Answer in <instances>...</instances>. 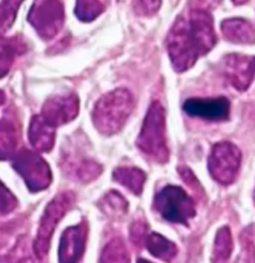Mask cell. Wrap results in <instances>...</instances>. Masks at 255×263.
Listing matches in <instances>:
<instances>
[{
	"label": "cell",
	"mask_w": 255,
	"mask_h": 263,
	"mask_svg": "<svg viewBox=\"0 0 255 263\" xmlns=\"http://www.w3.org/2000/svg\"><path fill=\"white\" fill-rule=\"evenodd\" d=\"M161 2L162 0H134V11L139 16H153L159 11Z\"/></svg>",
	"instance_id": "25"
},
{
	"label": "cell",
	"mask_w": 255,
	"mask_h": 263,
	"mask_svg": "<svg viewBox=\"0 0 255 263\" xmlns=\"http://www.w3.org/2000/svg\"><path fill=\"white\" fill-rule=\"evenodd\" d=\"M128 201L120 193L111 191L100 201V209L111 217H122L127 214Z\"/></svg>",
	"instance_id": "20"
},
{
	"label": "cell",
	"mask_w": 255,
	"mask_h": 263,
	"mask_svg": "<svg viewBox=\"0 0 255 263\" xmlns=\"http://www.w3.org/2000/svg\"><path fill=\"white\" fill-rule=\"evenodd\" d=\"M154 205L160 215L170 222L188 224L195 215L194 202L179 186L167 185L155 196Z\"/></svg>",
	"instance_id": "5"
},
{
	"label": "cell",
	"mask_w": 255,
	"mask_h": 263,
	"mask_svg": "<svg viewBox=\"0 0 255 263\" xmlns=\"http://www.w3.org/2000/svg\"><path fill=\"white\" fill-rule=\"evenodd\" d=\"M145 246L152 255L166 262H172L177 255V247L157 232H153L145 238Z\"/></svg>",
	"instance_id": "18"
},
{
	"label": "cell",
	"mask_w": 255,
	"mask_h": 263,
	"mask_svg": "<svg viewBox=\"0 0 255 263\" xmlns=\"http://www.w3.org/2000/svg\"><path fill=\"white\" fill-rule=\"evenodd\" d=\"M248 0H232L233 4L235 5H242V4H245Z\"/></svg>",
	"instance_id": "30"
},
{
	"label": "cell",
	"mask_w": 255,
	"mask_h": 263,
	"mask_svg": "<svg viewBox=\"0 0 255 263\" xmlns=\"http://www.w3.org/2000/svg\"><path fill=\"white\" fill-rule=\"evenodd\" d=\"M88 230L85 223L70 227L61 236L59 263H79L86 247Z\"/></svg>",
	"instance_id": "12"
},
{
	"label": "cell",
	"mask_w": 255,
	"mask_h": 263,
	"mask_svg": "<svg viewBox=\"0 0 255 263\" xmlns=\"http://www.w3.org/2000/svg\"><path fill=\"white\" fill-rule=\"evenodd\" d=\"M102 173V166L96 162L84 160L76 168V177L79 181L89 182L98 178Z\"/></svg>",
	"instance_id": "24"
},
{
	"label": "cell",
	"mask_w": 255,
	"mask_h": 263,
	"mask_svg": "<svg viewBox=\"0 0 255 263\" xmlns=\"http://www.w3.org/2000/svg\"><path fill=\"white\" fill-rule=\"evenodd\" d=\"M4 101H5V95H4L3 91L0 90V106L4 103Z\"/></svg>",
	"instance_id": "31"
},
{
	"label": "cell",
	"mask_w": 255,
	"mask_h": 263,
	"mask_svg": "<svg viewBox=\"0 0 255 263\" xmlns=\"http://www.w3.org/2000/svg\"><path fill=\"white\" fill-rule=\"evenodd\" d=\"M184 111L191 117L207 121H226L229 118L230 103L225 97L217 98H191L183 105Z\"/></svg>",
	"instance_id": "11"
},
{
	"label": "cell",
	"mask_w": 255,
	"mask_h": 263,
	"mask_svg": "<svg viewBox=\"0 0 255 263\" xmlns=\"http://www.w3.org/2000/svg\"><path fill=\"white\" fill-rule=\"evenodd\" d=\"M148 231V226L143 220H136L130 229V236L133 243L137 247H141L145 240V233Z\"/></svg>",
	"instance_id": "27"
},
{
	"label": "cell",
	"mask_w": 255,
	"mask_h": 263,
	"mask_svg": "<svg viewBox=\"0 0 255 263\" xmlns=\"http://www.w3.org/2000/svg\"><path fill=\"white\" fill-rule=\"evenodd\" d=\"M254 200H255V192H254Z\"/></svg>",
	"instance_id": "33"
},
{
	"label": "cell",
	"mask_w": 255,
	"mask_h": 263,
	"mask_svg": "<svg viewBox=\"0 0 255 263\" xmlns=\"http://www.w3.org/2000/svg\"><path fill=\"white\" fill-rule=\"evenodd\" d=\"M232 251V237L229 228L223 227L218 230L213 246V262L226 261Z\"/></svg>",
	"instance_id": "21"
},
{
	"label": "cell",
	"mask_w": 255,
	"mask_h": 263,
	"mask_svg": "<svg viewBox=\"0 0 255 263\" xmlns=\"http://www.w3.org/2000/svg\"><path fill=\"white\" fill-rule=\"evenodd\" d=\"M17 206V198L10 190L0 181V215L12 213Z\"/></svg>",
	"instance_id": "26"
},
{
	"label": "cell",
	"mask_w": 255,
	"mask_h": 263,
	"mask_svg": "<svg viewBox=\"0 0 255 263\" xmlns=\"http://www.w3.org/2000/svg\"><path fill=\"white\" fill-rule=\"evenodd\" d=\"M27 19L43 40H51L63 27V3L61 0H34Z\"/></svg>",
	"instance_id": "6"
},
{
	"label": "cell",
	"mask_w": 255,
	"mask_h": 263,
	"mask_svg": "<svg viewBox=\"0 0 255 263\" xmlns=\"http://www.w3.org/2000/svg\"><path fill=\"white\" fill-rule=\"evenodd\" d=\"M24 0H2L0 2V33L9 29L15 21L17 11Z\"/></svg>",
	"instance_id": "23"
},
{
	"label": "cell",
	"mask_w": 255,
	"mask_h": 263,
	"mask_svg": "<svg viewBox=\"0 0 255 263\" xmlns=\"http://www.w3.org/2000/svg\"><path fill=\"white\" fill-rule=\"evenodd\" d=\"M113 179L120 184L126 186L135 195L140 196L143 192L147 176L142 170L132 166L117 167L113 172Z\"/></svg>",
	"instance_id": "17"
},
{
	"label": "cell",
	"mask_w": 255,
	"mask_h": 263,
	"mask_svg": "<svg viewBox=\"0 0 255 263\" xmlns=\"http://www.w3.org/2000/svg\"><path fill=\"white\" fill-rule=\"evenodd\" d=\"M76 197L73 192H62L54 197L46 206L41 216L37 235L33 245V251L40 260L48 254L54 230L64 215L74 205Z\"/></svg>",
	"instance_id": "4"
},
{
	"label": "cell",
	"mask_w": 255,
	"mask_h": 263,
	"mask_svg": "<svg viewBox=\"0 0 255 263\" xmlns=\"http://www.w3.org/2000/svg\"><path fill=\"white\" fill-rule=\"evenodd\" d=\"M25 49L26 45L20 38L0 36V79L8 74L16 57L22 55Z\"/></svg>",
	"instance_id": "15"
},
{
	"label": "cell",
	"mask_w": 255,
	"mask_h": 263,
	"mask_svg": "<svg viewBox=\"0 0 255 263\" xmlns=\"http://www.w3.org/2000/svg\"><path fill=\"white\" fill-rule=\"evenodd\" d=\"M99 263H130L127 247L121 238H114L103 248Z\"/></svg>",
	"instance_id": "19"
},
{
	"label": "cell",
	"mask_w": 255,
	"mask_h": 263,
	"mask_svg": "<svg viewBox=\"0 0 255 263\" xmlns=\"http://www.w3.org/2000/svg\"><path fill=\"white\" fill-rule=\"evenodd\" d=\"M223 70L225 78L233 88L240 92L246 91L254 78L255 56L228 54L223 58Z\"/></svg>",
	"instance_id": "9"
},
{
	"label": "cell",
	"mask_w": 255,
	"mask_h": 263,
	"mask_svg": "<svg viewBox=\"0 0 255 263\" xmlns=\"http://www.w3.org/2000/svg\"><path fill=\"white\" fill-rule=\"evenodd\" d=\"M223 37L235 44H254L255 29L250 22L242 18H228L221 24Z\"/></svg>",
	"instance_id": "14"
},
{
	"label": "cell",
	"mask_w": 255,
	"mask_h": 263,
	"mask_svg": "<svg viewBox=\"0 0 255 263\" xmlns=\"http://www.w3.org/2000/svg\"><path fill=\"white\" fill-rule=\"evenodd\" d=\"M12 166L31 193L44 191L51 184V168L47 162L37 153L28 149L19 152L13 158Z\"/></svg>",
	"instance_id": "7"
},
{
	"label": "cell",
	"mask_w": 255,
	"mask_h": 263,
	"mask_svg": "<svg viewBox=\"0 0 255 263\" xmlns=\"http://www.w3.org/2000/svg\"><path fill=\"white\" fill-rule=\"evenodd\" d=\"M19 142V133L15 124L6 118L0 120V161L14 158Z\"/></svg>",
	"instance_id": "16"
},
{
	"label": "cell",
	"mask_w": 255,
	"mask_h": 263,
	"mask_svg": "<svg viewBox=\"0 0 255 263\" xmlns=\"http://www.w3.org/2000/svg\"><path fill=\"white\" fill-rule=\"evenodd\" d=\"M134 97L125 88H118L103 95L96 103L92 120L96 129L111 136L121 131L134 109Z\"/></svg>",
	"instance_id": "2"
},
{
	"label": "cell",
	"mask_w": 255,
	"mask_h": 263,
	"mask_svg": "<svg viewBox=\"0 0 255 263\" xmlns=\"http://www.w3.org/2000/svg\"><path fill=\"white\" fill-rule=\"evenodd\" d=\"M15 263H40V259L36 257V255H31L30 253L26 255H22L21 257H18Z\"/></svg>",
	"instance_id": "29"
},
{
	"label": "cell",
	"mask_w": 255,
	"mask_h": 263,
	"mask_svg": "<svg viewBox=\"0 0 255 263\" xmlns=\"http://www.w3.org/2000/svg\"><path fill=\"white\" fill-rule=\"evenodd\" d=\"M218 0H191V9H203L208 11L210 6H214Z\"/></svg>",
	"instance_id": "28"
},
{
	"label": "cell",
	"mask_w": 255,
	"mask_h": 263,
	"mask_svg": "<svg viewBox=\"0 0 255 263\" xmlns=\"http://www.w3.org/2000/svg\"><path fill=\"white\" fill-rule=\"evenodd\" d=\"M137 147L159 164H165L170 159L166 137V113L159 101L153 102L148 110L137 139Z\"/></svg>",
	"instance_id": "3"
},
{
	"label": "cell",
	"mask_w": 255,
	"mask_h": 263,
	"mask_svg": "<svg viewBox=\"0 0 255 263\" xmlns=\"http://www.w3.org/2000/svg\"><path fill=\"white\" fill-rule=\"evenodd\" d=\"M79 110L80 101L76 94L56 95L44 103L41 116L56 128L73 121L79 114Z\"/></svg>",
	"instance_id": "10"
},
{
	"label": "cell",
	"mask_w": 255,
	"mask_h": 263,
	"mask_svg": "<svg viewBox=\"0 0 255 263\" xmlns=\"http://www.w3.org/2000/svg\"><path fill=\"white\" fill-rule=\"evenodd\" d=\"M217 41L209 11L191 9L188 17H177L167 36V50L176 72L190 70L199 57L213 49Z\"/></svg>",
	"instance_id": "1"
},
{
	"label": "cell",
	"mask_w": 255,
	"mask_h": 263,
	"mask_svg": "<svg viewBox=\"0 0 255 263\" xmlns=\"http://www.w3.org/2000/svg\"><path fill=\"white\" fill-rule=\"evenodd\" d=\"M241 152L229 142L215 144L208 158V168L211 177L223 185L235 181L241 164Z\"/></svg>",
	"instance_id": "8"
},
{
	"label": "cell",
	"mask_w": 255,
	"mask_h": 263,
	"mask_svg": "<svg viewBox=\"0 0 255 263\" xmlns=\"http://www.w3.org/2000/svg\"><path fill=\"white\" fill-rule=\"evenodd\" d=\"M104 11V5L100 0H77L75 15L82 22H92Z\"/></svg>",
	"instance_id": "22"
},
{
	"label": "cell",
	"mask_w": 255,
	"mask_h": 263,
	"mask_svg": "<svg viewBox=\"0 0 255 263\" xmlns=\"http://www.w3.org/2000/svg\"><path fill=\"white\" fill-rule=\"evenodd\" d=\"M56 128L50 125L41 115L32 117L28 137L32 147L38 152L48 153L55 144Z\"/></svg>",
	"instance_id": "13"
},
{
	"label": "cell",
	"mask_w": 255,
	"mask_h": 263,
	"mask_svg": "<svg viewBox=\"0 0 255 263\" xmlns=\"http://www.w3.org/2000/svg\"><path fill=\"white\" fill-rule=\"evenodd\" d=\"M137 263H153L151 262V261H148V260H145V259H143V258H140V259H138V262Z\"/></svg>",
	"instance_id": "32"
}]
</instances>
